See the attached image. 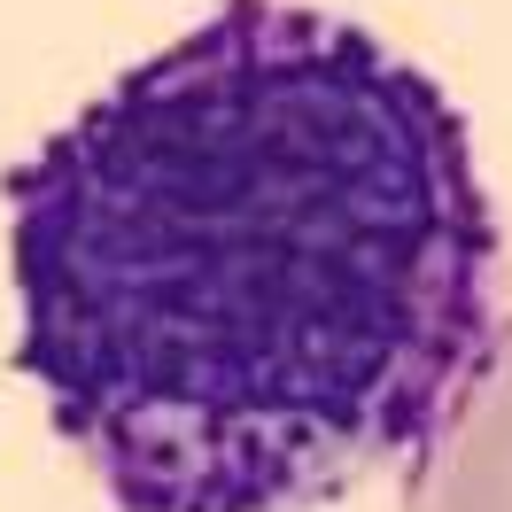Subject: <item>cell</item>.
Here are the masks:
<instances>
[{
	"label": "cell",
	"mask_w": 512,
	"mask_h": 512,
	"mask_svg": "<svg viewBox=\"0 0 512 512\" xmlns=\"http://www.w3.org/2000/svg\"><path fill=\"white\" fill-rule=\"evenodd\" d=\"M16 373L117 512H319L489 334L450 94L303 0H218L0 179Z\"/></svg>",
	"instance_id": "cell-1"
},
{
	"label": "cell",
	"mask_w": 512,
	"mask_h": 512,
	"mask_svg": "<svg viewBox=\"0 0 512 512\" xmlns=\"http://www.w3.org/2000/svg\"><path fill=\"white\" fill-rule=\"evenodd\" d=\"M412 512H512V319L481 334L412 450Z\"/></svg>",
	"instance_id": "cell-2"
}]
</instances>
